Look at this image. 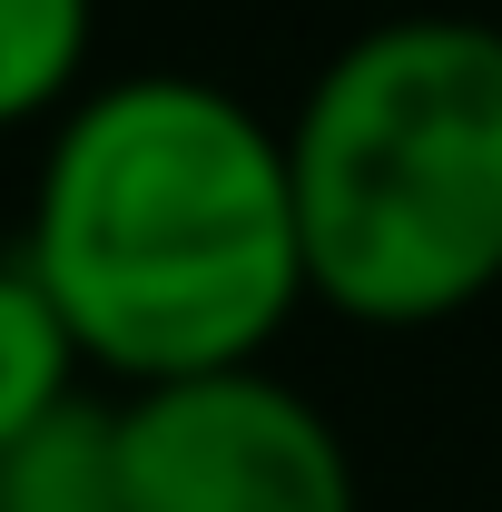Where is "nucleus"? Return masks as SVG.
Returning <instances> with one entry per match:
<instances>
[{"label":"nucleus","instance_id":"obj_1","mask_svg":"<svg viewBox=\"0 0 502 512\" xmlns=\"http://www.w3.org/2000/svg\"><path fill=\"white\" fill-rule=\"evenodd\" d=\"M20 266L128 394L266 365L286 316L315 306L286 128L188 69L89 89L40 158Z\"/></svg>","mask_w":502,"mask_h":512},{"label":"nucleus","instance_id":"obj_2","mask_svg":"<svg viewBox=\"0 0 502 512\" xmlns=\"http://www.w3.org/2000/svg\"><path fill=\"white\" fill-rule=\"evenodd\" d=\"M306 296L375 335L473 316L502 286V30L394 10L286 119Z\"/></svg>","mask_w":502,"mask_h":512},{"label":"nucleus","instance_id":"obj_3","mask_svg":"<svg viewBox=\"0 0 502 512\" xmlns=\"http://www.w3.org/2000/svg\"><path fill=\"white\" fill-rule=\"evenodd\" d=\"M128 512H365L325 404L266 365L148 384L119 404Z\"/></svg>","mask_w":502,"mask_h":512},{"label":"nucleus","instance_id":"obj_4","mask_svg":"<svg viewBox=\"0 0 502 512\" xmlns=\"http://www.w3.org/2000/svg\"><path fill=\"white\" fill-rule=\"evenodd\" d=\"M0 512H128V434L119 404L69 394L20 444H0Z\"/></svg>","mask_w":502,"mask_h":512},{"label":"nucleus","instance_id":"obj_5","mask_svg":"<svg viewBox=\"0 0 502 512\" xmlns=\"http://www.w3.org/2000/svg\"><path fill=\"white\" fill-rule=\"evenodd\" d=\"M79 345H69L60 306L40 296V276L20 256H0V444H20L40 414H60L79 394Z\"/></svg>","mask_w":502,"mask_h":512},{"label":"nucleus","instance_id":"obj_6","mask_svg":"<svg viewBox=\"0 0 502 512\" xmlns=\"http://www.w3.org/2000/svg\"><path fill=\"white\" fill-rule=\"evenodd\" d=\"M99 0H0V128L50 119L89 69Z\"/></svg>","mask_w":502,"mask_h":512}]
</instances>
